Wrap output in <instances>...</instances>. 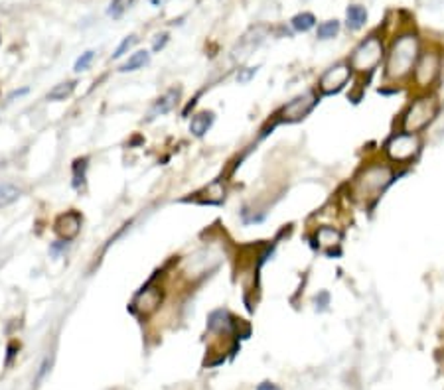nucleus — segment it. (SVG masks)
I'll list each match as a JSON object with an SVG mask.
<instances>
[{
  "label": "nucleus",
  "mask_w": 444,
  "mask_h": 390,
  "mask_svg": "<svg viewBox=\"0 0 444 390\" xmlns=\"http://www.w3.org/2000/svg\"><path fill=\"white\" fill-rule=\"evenodd\" d=\"M257 73V68H245V69H241L239 71V75H237V81L239 83H249L253 77H255Z\"/></svg>",
  "instance_id": "393cba45"
},
{
  "label": "nucleus",
  "mask_w": 444,
  "mask_h": 390,
  "mask_svg": "<svg viewBox=\"0 0 444 390\" xmlns=\"http://www.w3.org/2000/svg\"><path fill=\"white\" fill-rule=\"evenodd\" d=\"M393 168L387 164H371L361 170L353 181V197L359 201H373L393 184Z\"/></svg>",
  "instance_id": "f03ea898"
},
{
  "label": "nucleus",
  "mask_w": 444,
  "mask_h": 390,
  "mask_svg": "<svg viewBox=\"0 0 444 390\" xmlns=\"http://www.w3.org/2000/svg\"><path fill=\"white\" fill-rule=\"evenodd\" d=\"M419 152L420 138L419 135H413V132L401 130L385 142V154L389 156V160L397 162V164H407V162L415 160Z\"/></svg>",
  "instance_id": "39448f33"
},
{
  "label": "nucleus",
  "mask_w": 444,
  "mask_h": 390,
  "mask_svg": "<svg viewBox=\"0 0 444 390\" xmlns=\"http://www.w3.org/2000/svg\"><path fill=\"white\" fill-rule=\"evenodd\" d=\"M440 71V58L435 51H427V53H420L419 61L415 65L413 77H415V83L419 87H428L435 83V79L438 77Z\"/></svg>",
  "instance_id": "6e6552de"
},
{
  "label": "nucleus",
  "mask_w": 444,
  "mask_h": 390,
  "mask_svg": "<svg viewBox=\"0 0 444 390\" xmlns=\"http://www.w3.org/2000/svg\"><path fill=\"white\" fill-rule=\"evenodd\" d=\"M318 95L314 91H308V93H302L299 97H294L292 101H289L279 112L282 122H299L304 117H308L312 109L316 107Z\"/></svg>",
  "instance_id": "423d86ee"
},
{
  "label": "nucleus",
  "mask_w": 444,
  "mask_h": 390,
  "mask_svg": "<svg viewBox=\"0 0 444 390\" xmlns=\"http://www.w3.org/2000/svg\"><path fill=\"white\" fill-rule=\"evenodd\" d=\"M420 58V43L417 34H401L395 38L391 50L385 61V79L387 81H403L413 75L415 65Z\"/></svg>",
  "instance_id": "f257e3e1"
},
{
  "label": "nucleus",
  "mask_w": 444,
  "mask_h": 390,
  "mask_svg": "<svg viewBox=\"0 0 444 390\" xmlns=\"http://www.w3.org/2000/svg\"><path fill=\"white\" fill-rule=\"evenodd\" d=\"M176 101H178V91H168V93H164L158 101L154 102L153 105V109H150V112H148V119L153 120L156 119V117H160V115H166V112H170L172 109H174V105H176Z\"/></svg>",
  "instance_id": "f8f14e48"
},
{
  "label": "nucleus",
  "mask_w": 444,
  "mask_h": 390,
  "mask_svg": "<svg viewBox=\"0 0 444 390\" xmlns=\"http://www.w3.org/2000/svg\"><path fill=\"white\" fill-rule=\"evenodd\" d=\"M150 61V56H148V51H137V53H133L130 58H128L123 65H120V71L123 73H128V71H137V69L145 68L146 63Z\"/></svg>",
  "instance_id": "f3484780"
},
{
  "label": "nucleus",
  "mask_w": 444,
  "mask_h": 390,
  "mask_svg": "<svg viewBox=\"0 0 444 390\" xmlns=\"http://www.w3.org/2000/svg\"><path fill=\"white\" fill-rule=\"evenodd\" d=\"M316 241L320 246L332 248V246H338L342 243V233L338 229H334V227H320L316 231Z\"/></svg>",
  "instance_id": "2eb2a0df"
},
{
  "label": "nucleus",
  "mask_w": 444,
  "mask_h": 390,
  "mask_svg": "<svg viewBox=\"0 0 444 390\" xmlns=\"http://www.w3.org/2000/svg\"><path fill=\"white\" fill-rule=\"evenodd\" d=\"M158 40L154 42V51H158V50H162L164 46H166V42H168V34H160V36H156Z\"/></svg>",
  "instance_id": "a878e982"
},
{
  "label": "nucleus",
  "mask_w": 444,
  "mask_h": 390,
  "mask_svg": "<svg viewBox=\"0 0 444 390\" xmlns=\"http://www.w3.org/2000/svg\"><path fill=\"white\" fill-rule=\"evenodd\" d=\"M20 195H22V189L14 184H0V209L18 201Z\"/></svg>",
  "instance_id": "dca6fc26"
},
{
  "label": "nucleus",
  "mask_w": 444,
  "mask_h": 390,
  "mask_svg": "<svg viewBox=\"0 0 444 390\" xmlns=\"http://www.w3.org/2000/svg\"><path fill=\"white\" fill-rule=\"evenodd\" d=\"M368 22V10L363 9V6H359V4H353L350 9L346 10V24L350 30H359V28H363Z\"/></svg>",
  "instance_id": "4468645a"
},
{
  "label": "nucleus",
  "mask_w": 444,
  "mask_h": 390,
  "mask_svg": "<svg viewBox=\"0 0 444 390\" xmlns=\"http://www.w3.org/2000/svg\"><path fill=\"white\" fill-rule=\"evenodd\" d=\"M137 43V36H128V38H125L123 42H120V46L115 50V53H113V60H119V58H123L125 53H127L133 46Z\"/></svg>",
  "instance_id": "b1692460"
},
{
  "label": "nucleus",
  "mask_w": 444,
  "mask_h": 390,
  "mask_svg": "<svg viewBox=\"0 0 444 390\" xmlns=\"http://www.w3.org/2000/svg\"><path fill=\"white\" fill-rule=\"evenodd\" d=\"M436 112H438V105L433 97H420L417 101H413L409 105V109L405 110L401 120V127L405 132H413V135H419L420 130L435 120Z\"/></svg>",
  "instance_id": "7ed1b4c3"
},
{
  "label": "nucleus",
  "mask_w": 444,
  "mask_h": 390,
  "mask_svg": "<svg viewBox=\"0 0 444 390\" xmlns=\"http://www.w3.org/2000/svg\"><path fill=\"white\" fill-rule=\"evenodd\" d=\"M383 60V43L377 36H369L351 53L348 65L356 73H373Z\"/></svg>",
  "instance_id": "20e7f679"
},
{
  "label": "nucleus",
  "mask_w": 444,
  "mask_h": 390,
  "mask_svg": "<svg viewBox=\"0 0 444 390\" xmlns=\"http://www.w3.org/2000/svg\"><path fill=\"white\" fill-rule=\"evenodd\" d=\"M340 32V22L338 20H326L318 26V40H332Z\"/></svg>",
  "instance_id": "aec40b11"
},
{
  "label": "nucleus",
  "mask_w": 444,
  "mask_h": 390,
  "mask_svg": "<svg viewBox=\"0 0 444 390\" xmlns=\"http://www.w3.org/2000/svg\"><path fill=\"white\" fill-rule=\"evenodd\" d=\"M86 172H87V158L83 160H76L73 164V187L81 189L86 186Z\"/></svg>",
  "instance_id": "412c9836"
},
{
  "label": "nucleus",
  "mask_w": 444,
  "mask_h": 390,
  "mask_svg": "<svg viewBox=\"0 0 444 390\" xmlns=\"http://www.w3.org/2000/svg\"><path fill=\"white\" fill-rule=\"evenodd\" d=\"M53 229H56V233H58V237L61 241H66V243L73 241L79 235V231H81V215L77 211L63 213V215L58 217Z\"/></svg>",
  "instance_id": "9d476101"
},
{
  "label": "nucleus",
  "mask_w": 444,
  "mask_h": 390,
  "mask_svg": "<svg viewBox=\"0 0 444 390\" xmlns=\"http://www.w3.org/2000/svg\"><path fill=\"white\" fill-rule=\"evenodd\" d=\"M76 85H77L76 81H68V83L56 85L50 93H48V101H66L69 95L76 91Z\"/></svg>",
  "instance_id": "6ab92c4d"
},
{
  "label": "nucleus",
  "mask_w": 444,
  "mask_h": 390,
  "mask_svg": "<svg viewBox=\"0 0 444 390\" xmlns=\"http://www.w3.org/2000/svg\"><path fill=\"white\" fill-rule=\"evenodd\" d=\"M207 327L215 333H231L233 327H235V322L229 315V312L225 310H217L214 314L210 315V322H207Z\"/></svg>",
  "instance_id": "9b49d317"
},
{
  "label": "nucleus",
  "mask_w": 444,
  "mask_h": 390,
  "mask_svg": "<svg viewBox=\"0 0 444 390\" xmlns=\"http://www.w3.org/2000/svg\"><path fill=\"white\" fill-rule=\"evenodd\" d=\"M135 0H111V6H109V16L113 18H120L125 12H127L130 6H133Z\"/></svg>",
  "instance_id": "4be33fe9"
},
{
  "label": "nucleus",
  "mask_w": 444,
  "mask_h": 390,
  "mask_svg": "<svg viewBox=\"0 0 444 390\" xmlns=\"http://www.w3.org/2000/svg\"><path fill=\"white\" fill-rule=\"evenodd\" d=\"M26 93H28V89H20V91H14V93L9 97V101H12L14 97H22V95H26Z\"/></svg>",
  "instance_id": "cd10ccee"
},
{
  "label": "nucleus",
  "mask_w": 444,
  "mask_h": 390,
  "mask_svg": "<svg viewBox=\"0 0 444 390\" xmlns=\"http://www.w3.org/2000/svg\"><path fill=\"white\" fill-rule=\"evenodd\" d=\"M291 24L296 32H308V30H312L316 26V18H314V14H310V12H300V14L292 18Z\"/></svg>",
  "instance_id": "a211bd4d"
},
{
  "label": "nucleus",
  "mask_w": 444,
  "mask_h": 390,
  "mask_svg": "<svg viewBox=\"0 0 444 390\" xmlns=\"http://www.w3.org/2000/svg\"><path fill=\"white\" fill-rule=\"evenodd\" d=\"M257 390H281L277 384H273V382H261L259 386H257Z\"/></svg>",
  "instance_id": "bb28decb"
},
{
  "label": "nucleus",
  "mask_w": 444,
  "mask_h": 390,
  "mask_svg": "<svg viewBox=\"0 0 444 390\" xmlns=\"http://www.w3.org/2000/svg\"><path fill=\"white\" fill-rule=\"evenodd\" d=\"M95 58V51H86V53H81L79 58H77L76 61V65H73V71H77V73H81V71H86V69H89V65H91V61H93Z\"/></svg>",
  "instance_id": "5701e85b"
},
{
  "label": "nucleus",
  "mask_w": 444,
  "mask_h": 390,
  "mask_svg": "<svg viewBox=\"0 0 444 390\" xmlns=\"http://www.w3.org/2000/svg\"><path fill=\"white\" fill-rule=\"evenodd\" d=\"M212 125H214V112H210V110L197 112V115H194L192 122H190V132L197 136V138H202L212 128Z\"/></svg>",
  "instance_id": "ddd939ff"
},
{
  "label": "nucleus",
  "mask_w": 444,
  "mask_h": 390,
  "mask_svg": "<svg viewBox=\"0 0 444 390\" xmlns=\"http://www.w3.org/2000/svg\"><path fill=\"white\" fill-rule=\"evenodd\" d=\"M351 68L348 63H338L326 71L324 75L320 77L318 81V89L322 95H336L340 93L342 89H346L348 81L351 79Z\"/></svg>",
  "instance_id": "0eeeda50"
},
{
  "label": "nucleus",
  "mask_w": 444,
  "mask_h": 390,
  "mask_svg": "<svg viewBox=\"0 0 444 390\" xmlns=\"http://www.w3.org/2000/svg\"><path fill=\"white\" fill-rule=\"evenodd\" d=\"M160 302H162V292H160V288L150 286V288L140 290L130 305H133V312H135V314L148 315L153 314L154 310L160 305Z\"/></svg>",
  "instance_id": "1a4fd4ad"
}]
</instances>
